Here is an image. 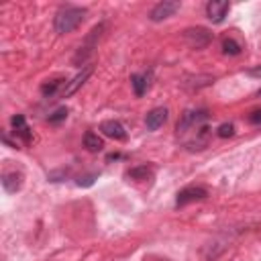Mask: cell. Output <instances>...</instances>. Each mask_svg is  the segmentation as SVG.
<instances>
[{"instance_id":"obj_16","label":"cell","mask_w":261,"mask_h":261,"mask_svg":"<svg viewBox=\"0 0 261 261\" xmlns=\"http://www.w3.org/2000/svg\"><path fill=\"white\" fill-rule=\"evenodd\" d=\"M243 51V45L234 37H224L222 39V53L226 55H239Z\"/></svg>"},{"instance_id":"obj_10","label":"cell","mask_w":261,"mask_h":261,"mask_svg":"<svg viewBox=\"0 0 261 261\" xmlns=\"http://www.w3.org/2000/svg\"><path fill=\"white\" fill-rule=\"evenodd\" d=\"M22 173L20 171H4L2 173V188L8 192V194H14V192H18L20 188H22Z\"/></svg>"},{"instance_id":"obj_17","label":"cell","mask_w":261,"mask_h":261,"mask_svg":"<svg viewBox=\"0 0 261 261\" xmlns=\"http://www.w3.org/2000/svg\"><path fill=\"white\" fill-rule=\"evenodd\" d=\"M151 175H153V171H151V167H147V165H139V167H133V169H128V171H126V177L137 179V181L149 179Z\"/></svg>"},{"instance_id":"obj_6","label":"cell","mask_w":261,"mask_h":261,"mask_svg":"<svg viewBox=\"0 0 261 261\" xmlns=\"http://www.w3.org/2000/svg\"><path fill=\"white\" fill-rule=\"evenodd\" d=\"M177 10H179V2H175V0H163V2H157V4L151 8L149 18H151L153 22H159V20H165V18L173 16Z\"/></svg>"},{"instance_id":"obj_11","label":"cell","mask_w":261,"mask_h":261,"mask_svg":"<svg viewBox=\"0 0 261 261\" xmlns=\"http://www.w3.org/2000/svg\"><path fill=\"white\" fill-rule=\"evenodd\" d=\"M10 124H12V128H14V137L22 139V141L29 145L31 139H33V135H31V128L27 126L24 116H22V114H14V116L10 118Z\"/></svg>"},{"instance_id":"obj_21","label":"cell","mask_w":261,"mask_h":261,"mask_svg":"<svg viewBox=\"0 0 261 261\" xmlns=\"http://www.w3.org/2000/svg\"><path fill=\"white\" fill-rule=\"evenodd\" d=\"M249 122L255 124V126H261V110H253L249 114Z\"/></svg>"},{"instance_id":"obj_19","label":"cell","mask_w":261,"mask_h":261,"mask_svg":"<svg viewBox=\"0 0 261 261\" xmlns=\"http://www.w3.org/2000/svg\"><path fill=\"white\" fill-rule=\"evenodd\" d=\"M218 137H222V139H226V137H232L234 135V126L230 124V122H224V124H220L218 126Z\"/></svg>"},{"instance_id":"obj_15","label":"cell","mask_w":261,"mask_h":261,"mask_svg":"<svg viewBox=\"0 0 261 261\" xmlns=\"http://www.w3.org/2000/svg\"><path fill=\"white\" fill-rule=\"evenodd\" d=\"M84 147L90 151V153H98V151H102V147H104V141L96 135V133H92V130H88L86 135H84Z\"/></svg>"},{"instance_id":"obj_4","label":"cell","mask_w":261,"mask_h":261,"mask_svg":"<svg viewBox=\"0 0 261 261\" xmlns=\"http://www.w3.org/2000/svg\"><path fill=\"white\" fill-rule=\"evenodd\" d=\"M184 41L190 49H206L212 41V33L204 27H190L184 31Z\"/></svg>"},{"instance_id":"obj_18","label":"cell","mask_w":261,"mask_h":261,"mask_svg":"<svg viewBox=\"0 0 261 261\" xmlns=\"http://www.w3.org/2000/svg\"><path fill=\"white\" fill-rule=\"evenodd\" d=\"M65 118H67V108H57L53 114H49V116H47V120H49L51 124L61 122V120H65Z\"/></svg>"},{"instance_id":"obj_14","label":"cell","mask_w":261,"mask_h":261,"mask_svg":"<svg viewBox=\"0 0 261 261\" xmlns=\"http://www.w3.org/2000/svg\"><path fill=\"white\" fill-rule=\"evenodd\" d=\"M130 84H133L135 96L141 98V96L149 90V84H151V71H147V73H133V75H130Z\"/></svg>"},{"instance_id":"obj_2","label":"cell","mask_w":261,"mask_h":261,"mask_svg":"<svg viewBox=\"0 0 261 261\" xmlns=\"http://www.w3.org/2000/svg\"><path fill=\"white\" fill-rule=\"evenodd\" d=\"M208 110H186L181 114V118L177 120V135H188L196 128H200L202 124H206L208 120Z\"/></svg>"},{"instance_id":"obj_7","label":"cell","mask_w":261,"mask_h":261,"mask_svg":"<svg viewBox=\"0 0 261 261\" xmlns=\"http://www.w3.org/2000/svg\"><path fill=\"white\" fill-rule=\"evenodd\" d=\"M228 8H230V4L226 0H210L206 4V16L212 22H222L226 12H228Z\"/></svg>"},{"instance_id":"obj_22","label":"cell","mask_w":261,"mask_h":261,"mask_svg":"<svg viewBox=\"0 0 261 261\" xmlns=\"http://www.w3.org/2000/svg\"><path fill=\"white\" fill-rule=\"evenodd\" d=\"M257 96H261V88H259V90H257Z\"/></svg>"},{"instance_id":"obj_9","label":"cell","mask_w":261,"mask_h":261,"mask_svg":"<svg viewBox=\"0 0 261 261\" xmlns=\"http://www.w3.org/2000/svg\"><path fill=\"white\" fill-rule=\"evenodd\" d=\"M100 130L114 141H126V128L118 120H104L100 124Z\"/></svg>"},{"instance_id":"obj_1","label":"cell","mask_w":261,"mask_h":261,"mask_svg":"<svg viewBox=\"0 0 261 261\" xmlns=\"http://www.w3.org/2000/svg\"><path fill=\"white\" fill-rule=\"evenodd\" d=\"M88 10L82 8V6H73V4H67V6H61L53 18V27H55V33L59 35H65V33H71L75 31L84 18H86Z\"/></svg>"},{"instance_id":"obj_5","label":"cell","mask_w":261,"mask_h":261,"mask_svg":"<svg viewBox=\"0 0 261 261\" xmlns=\"http://www.w3.org/2000/svg\"><path fill=\"white\" fill-rule=\"evenodd\" d=\"M208 198V190L202 188V186H186L177 192V198H175V206L181 208L190 202H200V200H206Z\"/></svg>"},{"instance_id":"obj_20","label":"cell","mask_w":261,"mask_h":261,"mask_svg":"<svg viewBox=\"0 0 261 261\" xmlns=\"http://www.w3.org/2000/svg\"><path fill=\"white\" fill-rule=\"evenodd\" d=\"M98 177V173H88V175H84V177H80L77 179V186H82V188H88V186H92L94 184V179Z\"/></svg>"},{"instance_id":"obj_3","label":"cell","mask_w":261,"mask_h":261,"mask_svg":"<svg viewBox=\"0 0 261 261\" xmlns=\"http://www.w3.org/2000/svg\"><path fill=\"white\" fill-rule=\"evenodd\" d=\"M104 22H100V24H96L90 33H88V37H86V41L80 45V49H77V53L73 55V65H82L92 53H94V49H96V45H98V39H100V35H102V31H104Z\"/></svg>"},{"instance_id":"obj_12","label":"cell","mask_w":261,"mask_h":261,"mask_svg":"<svg viewBox=\"0 0 261 261\" xmlns=\"http://www.w3.org/2000/svg\"><path fill=\"white\" fill-rule=\"evenodd\" d=\"M167 120V108H153L151 112H147L145 116V124L149 130H157L159 126H163V122Z\"/></svg>"},{"instance_id":"obj_13","label":"cell","mask_w":261,"mask_h":261,"mask_svg":"<svg viewBox=\"0 0 261 261\" xmlns=\"http://www.w3.org/2000/svg\"><path fill=\"white\" fill-rule=\"evenodd\" d=\"M65 86H67V82L63 77H53V80H47V82L41 84V94L45 98H53L59 92V96H61V92H63Z\"/></svg>"},{"instance_id":"obj_8","label":"cell","mask_w":261,"mask_h":261,"mask_svg":"<svg viewBox=\"0 0 261 261\" xmlns=\"http://www.w3.org/2000/svg\"><path fill=\"white\" fill-rule=\"evenodd\" d=\"M92 71H94V67H92V65H86V67H84L71 82H67V86H65L63 92H61V98H69V96H73V94L86 84V80L92 75Z\"/></svg>"}]
</instances>
